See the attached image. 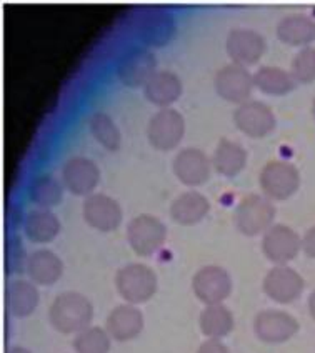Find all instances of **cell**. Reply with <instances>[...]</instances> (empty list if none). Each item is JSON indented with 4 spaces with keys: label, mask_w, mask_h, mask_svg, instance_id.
<instances>
[{
    "label": "cell",
    "mask_w": 315,
    "mask_h": 353,
    "mask_svg": "<svg viewBox=\"0 0 315 353\" xmlns=\"http://www.w3.org/2000/svg\"><path fill=\"white\" fill-rule=\"evenodd\" d=\"M48 319L52 327L60 334H79L90 327L94 307L86 295L79 292H64L50 305Z\"/></svg>",
    "instance_id": "1"
},
{
    "label": "cell",
    "mask_w": 315,
    "mask_h": 353,
    "mask_svg": "<svg viewBox=\"0 0 315 353\" xmlns=\"http://www.w3.org/2000/svg\"><path fill=\"white\" fill-rule=\"evenodd\" d=\"M115 287L125 302L145 303L155 295L157 275L147 265L128 263L117 272Z\"/></svg>",
    "instance_id": "2"
},
{
    "label": "cell",
    "mask_w": 315,
    "mask_h": 353,
    "mask_svg": "<svg viewBox=\"0 0 315 353\" xmlns=\"http://www.w3.org/2000/svg\"><path fill=\"white\" fill-rule=\"evenodd\" d=\"M236 225L247 236L262 235L274 225L276 207L265 195H247L236 207Z\"/></svg>",
    "instance_id": "3"
},
{
    "label": "cell",
    "mask_w": 315,
    "mask_h": 353,
    "mask_svg": "<svg viewBox=\"0 0 315 353\" xmlns=\"http://www.w3.org/2000/svg\"><path fill=\"white\" fill-rule=\"evenodd\" d=\"M115 72L124 85L131 88L145 87V83L157 72V57L152 50H149L144 46L128 47L117 59Z\"/></svg>",
    "instance_id": "4"
},
{
    "label": "cell",
    "mask_w": 315,
    "mask_h": 353,
    "mask_svg": "<svg viewBox=\"0 0 315 353\" xmlns=\"http://www.w3.org/2000/svg\"><path fill=\"white\" fill-rule=\"evenodd\" d=\"M264 195L270 200L290 199L300 187V174L290 162L270 160L264 165L258 176Z\"/></svg>",
    "instance_id": "5"
},
{
    "label": "cell",
    "mask_w": 315,
    "mask_h": 353,
    "mask_svg": "<svg viewBox=\"0 0 315 353\" xmlns=\"http://www.w3.org/2000/svg\"><path fill=\"white\" fill-rule=\"evenodd\" d=\"M127 239L132 250L139 256H152L162 248L167 239V227L157 216L142 214L131 220Z\"/></svg>",
    "instance_id": "6"
},
{
    "label": "cell",
    "mask_w": 315,
    "mask_h": 353,
    "mask_svg": "<svg viewBox=\"0 0 315 353\" xmlns=\"http://www.w3.org/2000/svg\"><path fill=\"white\" fill-rule=\"evenodd\" d=\"M185 134V120L175 108H160L152 115L147 125V139L157 150H173Z\"/></svg>",
    "instance_id": "7"
},
{
    "label": "cell",
    "mask_w": 315,
    "mask_h": 353,
    "mask_svg": "<svg viewBox=\"0 0 315 353\" xmlns=\"http://www.w3.org/2000/svg\"><path fill=\"white\" fill-rule=\"evenodd\" d=\"M177 22L172 12L167 9H147L140 12L135 20V35L149 47H162L173 39Z\"/></svg>",
    "instance_id": "8"
},
{
    "label": "cell",
    "mask_w": 315,
    "mask_h": 353,
    "mask_svg": "<svg viewBox=\"0 0 315 353\" xmlns=\"http://www.w3.org/2000/svg\"><path fill=\"white\" fill-rule=\"evenodd\" d=\"M213 87H216L219 97L240 105V103L247 102L252 95L256 83H254V75L247 70V67L232 62L217 72L216 79H213Z\"/></svg>",
    "instance_id": "9"
},
{
    "label": "cell",
    "mask_w": 315,
    "mask_h": 353,
    "mask_svg": "<svg viewBox=\"0 0 315 353\" xmlns=\"http://www.w3.org/2000/svg\"><path fill=\"white\" fill-rule=\"evenodd\" d=\"M192 290L202 303H222L232 294V279L225 268L219 265H207L193 275Z\"/></svg>",
    "instance_id": "10"
},
{
    "label": "cell",
    "mask_w": 315,
    "mask_h": 353,
    "mask_svg": "<svg viewBox=\"0 0 315 353\" xmlns=\"http://www.w3.org/2000/svg\"><path fill=\"white\" fill-rule=\"evenodd\" d=\"M233 123L242 134L252 139H262L276 128V115L267 103L247 100L233 112Z\"/></svg>",
    "instance_id": "11"
},
{
    "label": "cell",
    "mask_w": 315,
    "mask_h": 353,
    "mask_svg": "<svg viewBox=\"0 0 315 353\" xmlns=\"http://www.w3.org/2000/svg\"><path fill=\"white\" fill-rule=\"evenodd\" d=\"M298 322L292 315L282 310H262L254 319V332L260 342L278 345L296 336Z\"/></svg>",
    "instance_id": "12"
},
{
    "label": "cell",
    "mask_w": 315,
    "mask_h": 353,
    "mask_svg": "<svg viewBox=\"0 0 315 353\" xmlns=\"http://www.w3.org/2000/svg\"><path fill=\"white\" fill-rule=\"evenodd\" d=\"M305 282L297 270L287 267V265H277L272 270L267 272L264 279V292L270 300L277 303H292L304 292Z\"/></svg>",
    "instance_id": "13"
},
{
    "label": "cell",
    "mask_w": 315,
    "mask_h": 353,
    "mask_svg": "<svg viewBox=\"0 0 315 353\" xmlns=\"http://www.w3.org/2000/svg\"><path fill=\"white\" fill-rule=\"evenodd\" d=\"M302 250V239L290 227L276 223L269 228L262 239V252L270 262L285 265L294 260Z\"/></svg>",
    "instance_id": "14"
},
{
    "label": "cell",
    "mask_w": 315,
    "mask_h": 353,
    "mask_svg": "<svg viewBox=\"0 0 315 353\" xmlns=\"http://www.w3.org/2000/svg\"><path fill=\"white\" fill-rule=\"evenodd\" d=\"M229 57L239 65H254L267 50V42L264 35L252 29H233L229 32L225 42Z\"/></svg>",
    "instance_id": "15"
},
{
    "label": "cell",
    "mask_w": 315,
    "mask_h": 353,
    "mask_svg": "<svg viewBox=\"0 0 315 353\" xmlns=\"http://www.w3.org/2000/svg\"><path fill=\"white\" fill-rule=\"evenodd\" d=\"M173 174L187 187L204 185L210 179L212 172V160L200 148L187 147L182 148L179 154L173 157L172 162Z\"/></svg>",
    "instance_id": "16"
},
{
    "label": "cell",
    "mask_w": 315,
    "mask_h": 353,
    "mask_svg": "<svg viewBox=\"0 0 315 353\" xmlns=\"http://www.w3.org/2000/svg\"><path fill=\"white\" fill-rule=\"evenodd\" d=\"M62 182L67 190L77 196L92 195L100 182V170L94 160L77 155L64 163Z\"/></svg>",
    "instance_id": "17"
},
{
    "label": "cell",
    "mask_w": 315,
    "mask_h": 353,
    "mask_svg": "<svg viewBox=\"0 0 315 353\" xmlns=\"http://www.w3.org/2000/svg\"><path fill=\"white\" fill-rule=\"evenodd\" d=\"M84 220L99 232H112L122 223V208L105 194L88 195L82 207Z\"/></svg>",
    "instance_id": "18"
},
{
    "label": "cell",
    "mask_w": 315,
    "mask_h": 353,
    "mask_svg": "<svg viewBox=\"0 0 315 353\" xmlns=\"http://www.w3.org/2000/svg\"><path fill=\"white\" fill-rule=\"evenodd\" d=\"M105 330L117 342H131L144 330L142 312L132 303L119 305L108 314Z\"/></svg>",
    "instance_id": "19"
},
{
    "label": "cell",
    "mask_w": 315,
    "mask_h": 353,
    "mask_svg": "<svg viewBox=\"0 0 315 353\" xmlns=\"http://www.w3.org/2000/svg\"><path fill=\"white\" fill-rule=\"evenodd\" d=\"M145 99L153 105L169 108L182 95V82L179 75L171 70H157L144 87Z\"/></svg>",
    "instance_id": "20"
},
{
    "label": "cell",
    "mask_w": 315,
    "mask_h": 353,
    "mask_svg": "<svg viewBox=\"0 0 315 353\" xmlns=\"http://www.w3.org/2000/svg\"><path fill=\"white\" fill-rule=\"evenodd\" d=\"M210 210V202L200 192L189 190L177 196L171 205V215L179 225L192 227L200 223Z\"/></svg>",
    "instance_id": "21"
},
{
    "label": "cell",
    "mask_w": 315,
    "mask_h": 353,
    "mask_svg": "<svg viewBox=\"0 0 315 353\" xmlns=\"http://www.w3.org/2000/svg\"><path fill=\"white\" fill-rule=\"evenodd\" d=\"M277 37L287 46L309 47L315 42V19L305 14H290L277 23Z\"/></svg>",
    "instance_id": "22"
},
{
    "label": "cell",
    "mask_w": 315,
    "mask_h": 353,
    "mask_svg": "<svg viewBox=\"0 0 315 353\" xmlns=\"http://www.w3.org/2000/svg\"><path fill=\"white\" fill-rule=\"evenodd\" d=\"M27 275L37 285H54L59 282L64 274V263L50 250H35L34 254L27 256L26 262Z\"/></svg>",
    "instance_id": "23"
},
{
    "label": "cell",
    "mask_w": 315,
    "mask_h": 353,
    "mask_svg": "<svg viewBox=\"0 0 315 353\" xmlns=\"http://www.w3.org/2000/svg\"><path fill=\"white\" fill-rule=\"evenodd\" d=\"M23 232L34 243H48L59 235V216L48 208H35L23 219Z\"/></svg>",
    "instance_id": "24"
},
{
    "label": "cell",
    "mask_w": 315,
    "mask_h": 353,
    "mask_svg": "<svg viewBox=\"0 0 315 353\" xmlns=\"http://www.w3.org/2000/svg\"><path fill=\"white\" fill-rule=\"evenodd\" d=\"M247 163V150L240 143L229 139H222L217 143L212 155V167L224 176H236L245 168Z\"/></svg>",
    "instance_id": "25"
},
{
    "label": "cell",
    "mask_w": 315,
    "mask_h": 353,
    "mask_svg": "<svg viewBox=\"0 0 315 353\" xmlns=\"http://www.w3.org/2000/svg\"><path fill=\"white\" fill-rule=\"evenodd\" d=\"M7 308L17 319H26L37 308L40 295L34 283L27 280H14L7 287Z\"/></svg>",
    "instance_id": "26"
},
{
    "label": "cell",
    "mask_w": 315,
    "mask_h": 353,
    "mask_svg": "<svg viewBox=\"0 0 315 353\" xmlns=\"http://www.w3.org/2000/svg\"><path fill=\"white\" fill-rule=\"evenodd\" d=\"M233 315L225 305H207L199 319L200 332L210 340H220L233 330Z\"/></svg>",
    "instance_id": "27"
},
{
    "label": "cell",
    "mask_w": 315,
    "mask_h": 353,
    "mask_svg": "<svg viewBox=\"0 0 315 353\" xmlns=\"http://www.w3.org/2000/svg\"><path fill=\"white\" fill-rule=\"evenodd\" d=\"M254 83L260 92L267 95H287L297 85L290 72L280 67L264 65L254 74Z\"/></svg>",
    "instance_id": "28"
},
{
    "label": "cell",
    "mask_w": 315,
    "mask_h": 353,
    "mask_svg": "<svg viewBox=\"0 0 315 353\" xmlns=\"http://www.w3.org/2000/svg\"><path fill=\"white\" fill-rule=\"evenodd\" d=\"M27 194H29L32 203H35L39 208L50 210L52 207L62 202L64 187L52 175H37L35 179H32Z\"/></svg>",
    "instance_id": "29"
},
{
    "label": "cell",
    "mask_w": 315,
    "mask_h": 353,
    "mask_svg": "<svg viewBox=\"0 0 315 353\" xmlns=\"http://www.w3.org/2000/svg\"><path fill=\"white\" fill-rule=\"evenodd\" d=\"M88 127H90L94 139L104 148L111 152L119 150L120 143H122V135H120L119 127L115 125L114 120L105 112H94L88 119Z\"/></svg>",
    "instance_id": "30"
},
{
    "label": "cell",
    "mask_w": 315,
    "mask_h": 353,
    "mask_svg": "<svg viewBox=\"0 0 315 353\" xmlns=\"http://www.w3.org/2000/svg\"><path fill=\"white\" fill-rule=\"evenodd\" d=\"M112 336L105 328L87 327L74 339L75 353H108Z\"/></svg>",
    "instance_id": "31"
},
{
    "label": "cell",
    "mask_w": 315,
    "mask_h": 353,
    "mask_svg": "<svg viewBox=\"0 0 315 353\" xmlns=\"http://www.w3.org/2000/svg\"><path fill=\"white\" fill-rule=\"evenodd\" d=\"M290 74L297 83H310L315 80V47H304L294 55Z\"/></svg>",
    "instance_id": "32"
},
{
    "label": "cell",
    "mask_w": 315,
    "mask_h": 353,
    "mask_svg": "<svg viewBox=\"0 0 315 353\" xmlns=\"http://www.w3.org/2000/svg\"><path fill=\"white\" fill-rule=\"evenodd\" d=\"M197 353H230L229 347L225 343H222L220 340H207L199 347Z\"/></svg>",
    "instance_id": "33"
},
{
    "label": "cell",
    "mask_w": 315,
    "mask_h": 353,
    "mask_svg": "<svg viewBox=\"0 0 315 353\" xmlns=\"http://www.w3.org/2000/svg\"><path fill=\"white\" fill-rule=\"evenodd\" d=\"M302 250L305 252L307 256L315 259V225L305 232L304 239H302Z\"/></svg>",
    "instance_id": "34"
},
{
    "label": "cell",
    "mask_w": 315,
    "mask_h": 353,
    "mask_svg": "<svg viewBox=\"0 0 315 353\" xmlns=\"http://www.w3.org/2000/svg\"><path fill=\"white\" fill-rule=\"evenodd\" d=\"M309 314L315 320V290L309 296Z\"/></svg>",
    "instance_id": "35"
},
{
    "label": "cell",
    "mask_w": 315,
    "mask_h": 353,
    "mask_svg": "<svg viewBox=\"0 0 315 353\" xmlns=\"http://www.w3.org/2000/svg\"><path fill=\"white\" fill-rule=\"evenodd\" d=\"M7 353H30V350H27V348L23 347H10Z\"/></svg>",
    "instance_id": "36"
},
{
    "label": "cell",
    "mask_w": 315,
    "mask_h": 353,
    "mask_svg": "<svg viewBox=\"0 0 315 353\" xmlns=\"http://www.w3.org/2000/svg\"><path fill=\"white\" fill-rule=\"evenodd\" d=\"M312 115H314V119H315V99H314V103H312Z\"/></svg>",
    "instance_id": "37"
}]
</instances>
